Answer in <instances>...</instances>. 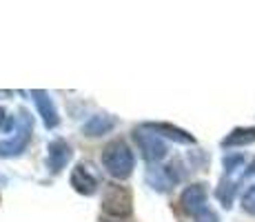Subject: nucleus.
Masks as SVG:
<instances>
[{
	"mask_svg": "<svg viewBox=\"0 0 255 222\" xmlns=\"http://www.w3.org/2000/svg\"><path fill=\"white\" fill-rule=\"evenodd\" d=\"M102 167L107 169V174H111L118 180H125L135 167L133 151L127 147L125 140H111L102 149Z\"/></svg>",
	"mask_w": 255,
	"mask_h": 222,
	"instance_id": "obj_1",
	"label": "nucleus"
},
{
	"mask_svg": "<svg viewBox=\"0 0 255 222\" xmlns=\"http://www.w3.org/2000/svg\"><path fill=\"white\" fill-rule=\"evenodd\" d=\"M102 211L118 220L129 218L131 211H133L131 191L122 185H107L102 191Z\"/></svg>",
	"mask_w": 255,
	"mask_h": 222,
	"instance_id": "obj_2",
	"label": "nucleus"
},
{
	"mask_svg": "<svg viewBox=\"0 0 255 222\" xmlns=\"http://www.w3.org/2000/svg\"><path fill=\"white\" fill-rule=\"evenodd\" d=\"M133 138H135V142H138V147H140L146 162H160L166 156V145L158 133L140 127V129L133 131Z\"/></svg>",
	"mask_w": 255,
	"mask_h": 222,
	"instance_id": "obj_3",
	"label": "nucleus"
},
{
	"mask_svg": "<svg viewBox=\"0 0 255 222\" xmlns=\"http://www.w3.org/2000/svg\"><path fill=\"white\" fill-rule=\"evenodd\" d=\"M207 200H209V191H207V185H202V182H198V185H189L182 191V196H180V205H182V209L189 216H193V218H198L200 214H204V211L209 209Z\"/></svg>",
	"mask_w": 255,
	"mask_h": 222,
	"instance_id": "obj_4",
	"label": "nucleus"
},
{
	"mask_svg": "<svg viewBox=\"0 0 255 222\" xmlns=\"http://www.w3.org/2000/svg\"><path fill=\"white\" fill-rule=\"evenodd\" d=\"M69 160H71L69 142L62 140V138H56V140L49 142V147H47V167L53 171V174H58V171L65 169Z\"/></svg>",
	"mask_w": 255,
	"mask_h": 222,
	"instance_id": "obj_5",
	"label": "nucleus"
},
{
	"mask_svg": "<svg viewBox=\"0 0 255 222\" xmlns=\"http://www.w3.org/2000/svg\"><path fill=\"white\" fill-rule=\"evenodd\" d=\"M71 187L82 196H93L98 191V180L87 165H76L71 171Z\"/></svg>",
	"mask_w": 255,
	"mask_h": 222,
	"instance_id": "obj_6",
	"label": "nucleus"
},
{
	"mask_svg": "<svg viewBox=\"0 0 255 222\" xmlns=\"http://www.w3.org/2000/svg\"><path fill=\"white\" fill-rule=\"evenodd\" d=\"M144 129L158 133V136H164L169 140H175V142H182V145H193L195 138L191 136L189 131L180 129V127H173V125H166V122H146Z\"/></svg>",
	"mask_w": 255,
	"mask_h": 222,
	"instance_id": "obj_7",
	"label": "nucleus"
},
{
	"mask_svg": "<svg viewBox=\"0 0 255 222\" xmlns=\"http://www.w3.org/2000/svg\"><path fill=\"white\" fill-rule=\"evenodd\" d=\"M29 138H31V122H29V118H24V125H22V129L16 133V138L0 142V156H18L20 151H24Z\"/></svg>",
	"mask_w": 255,
	"mask_h": 222,
	"instance_id": "obj_8",
	"label": "nucleus"
},
{
	"mask_svg": "<svg viewBox=\"0 0 255 222\" xmlns=\"http://www.w3.org/2000/svg\"><path fill=\"white\" fill-rule=\"evenodd\" d=\"M31 96H33V102H36L38 111H40L42 120H45V127L47 129H53V127L58 125V120H60L56 107H53V100L47 96L45 91H31Z\"/></svg>",
	"mask_w": 255,
	"mask_h": 222,
	"instance_id": "obj_9",
	"label": "nucleus"
},
{
	"mask_svg": "<svg viewBox=\"0 0 255 222\" xmlns=\"http://www.w3.org/2000/svg\"><path fill=\"white\" fill-rule=\"evenodd\" d=\"M146 180L153 185V189H160V191H166L169 187H173L175 182L180 180V176L175 174V167L169 165V167H155V169L149 171V178Z\"/></svg>",
	"mask_w": 255,
	"mask_h": 222,
	"instance_id": "obj_10",
	"label": "nucleus"
},
{
	"mask_svg": "<svg viewBox=\"0 0 255 222\" xmlns=\"http://www.w3.org/2000/svg\"><path fill=\"white\" fill-rule=\"evenodd\" d=\"M116 127V118H111V116H93L89 122H87L85 127H82V131L87 133V136H102V133H107V131H111Z\"/></svg>",
	"mask_w": 255,
	"mask_h": 222,
	"instance_id": "obj_11",
	"label": "nucleus"
},
{
	"mask_svg": "<svg viewBox=\"0 0 255 222\" xmlns=\"http://www.w3.org/2000/svg\"><path fill=\"white\" fill-rule=\"evenodd\" d=\"M255 142V127H247V129H235L222 140L224 147H244Z\"/></svg>",
	"mask_w": 255,
	"mask_h": 222,
	"instance_id": "obj_12",
	"label": "nucleus"
},
{
	"mask_svg": "<svg viewBox=\"0 0 255 222\" xmlns=\"http://www.w3.org/2000/svg\"><path fill=\"white\" fill-rule=\"evenodd\" d=\"M242 209L247 211V214L255 216V182L247 189V194L242 196Z\"/></svg>",
	"mask_w": 255,
	"mask_h": 222,
	"instance_id": "obj_13",
	"label": "nucleus"
},
{
	"mask_svg": "<svg viewBox=\"0 0 255 222\" xmlns=\"http://www.w3.org/2000/svg\"><path fill=\"white\" fill-rule=\"evenodd\" d=\"M16 125V120H13V116H9L7 111L0 107V131H9L11 127Z\"/></svg>",
	"mask_w": 255,
	"mask_h": 222,
	"instance_id": "obj_14",
	"label": "nucleus"
},
{
	"mask_svg": "<svg viewBox=\"0 0 255 222\" xmlns=\"http://www.w3.org/2000/svg\"><path fill=\"white\" fill-rule=\"evenodd\" d=\"M195 222H218V216L213 214V211H204V214H200L198 218H195Z\"/></svg>",
	"mask_w": 255,
	"mask_h": 222,
	"instance_id": "obj_15",
	"label": "nucleus"
}]
</instances>
